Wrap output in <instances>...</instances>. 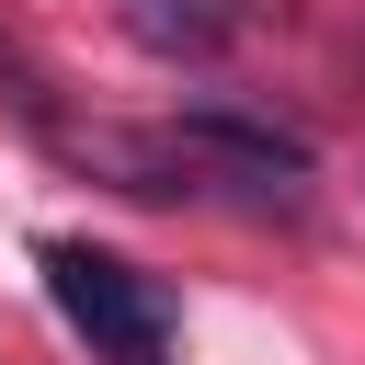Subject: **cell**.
<instances>
[{
	"label": "cell",
	"mask_w": 365,
	"mask_h": 365,
	"mask_svg": "<svg viewBox=\"0 0 365 365\" xmlns=\"http://www.w3.org/2000/svg\"><path fill=\"white\" fill-rule=\"evenodd\" d=\"M34 274H46V297H57V319L91 342V365H171L182 342H171V297L125 262V251H91V240H46L34 251Z\"/></svg>",
	"instance_id": "1"
},
{
	"label": "cell",
	"mask_w": 365,
	"mask_h": 365,
	"mask_svg": "<svg viewBox=\"0 0 365 365\" xmlns=\"http://www.w3.org/2000/svg\"><path fill=\"white\" fill-rule=\"evenodd\" d=\"M171 137L205 160V182L228 194H251V205H297V182L319 171V148L297 137V125H274V114H251V103H182L171 114Z\"/></svg>",
	"instance_id": "2"
},
{
	"label": "cell",
	"mask_w": 365,
	"mask_h": 365,
	"mask_svg": "<svg viewBox=\"0 0 365 365\" xmlns=\"http://www.w3.org/2000/svg\"><path fill=\"white\" fill-rule=\"evenodd\" d=\"M114 11H125V34L148 57H217L251 23V0H114Z\"/></svg>",
	"instance_id": "3"
},
{
	"label": "cell",
	"mask_w": 365,
	"mask_h": 365,
	"mask_svg": "<svg viewBox=\"0 0 365 365\" xmlns=\"http://www.w3.org/2000/svg\"><path fill=\"white\" fill-rule=\"evenodd\" d=\"M0 91H11V103H23V114H34V125H46V91H34V68H23V57H11V34H0Z\"/></svg>",
	"instance_id": "4"
}]
</instances>
